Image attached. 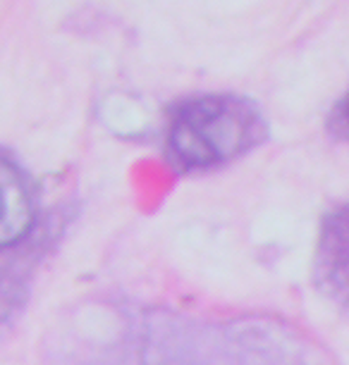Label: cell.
Returning <instances> with one entry per match:
<instances>
[{
    "instance_id": "1",
    "label": "cell",
    "mask_w": 349,
    "mask_h": 365,
    "mask_svg": "<svg viewBox=\"0 0 349 365\" xmlns=\"http://www.w3.org/2000/svg\"><path fill=\"white\" fill-rule=\"evenodd\" d=\"M63 230L31 175L0 153V336L26 306Z\"/></svg>"
},
{
    "instance_id": "2",
    "label": "cell",
    "mask_w": 349,
    "mask_h": 365,
    "mask_svg": "<svg viewBox=\"0 0 349 365\" xmlns=\"http://www.w3.org/2000/svg\"><path fill=\"white\" fill-rule=\"evenodd\" d=\"M265 139V122L254 103L230 93L198 96L170 115L166 153L180 172L223 168Z\"/></svg>"
},
{
    "instance_id": "3",
    "label": "cell",
    "mask_w": 349,
    "mask_h": 365,
    "mask_svg": "<svg viewBox=\"0 0 349 365\" xmlns=\"http://www.w3.org/2000/svg\"><path fill=\"white\" fill-rule=\"evenodd\" d=\"M313 279L318 292L349 318V203L323 217L313 253Z\"/></svg>"
},
{
    "instance_id": "4",
    "label": "cell",
    "mask_w": 349,
    "mask_h": 365,
    "mask_svg": "<svg viewBox=\"0 0 349 365\" xmlns=\"http://www.w3.org/2000/svg\"><path fill=\"white\" fill-rule=\"evenodd\" d=\"M328 132L333 139L338 141H349V91L335 103V108L330 110L328 117Z\"/></svg>"
}]
</instances>
